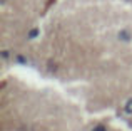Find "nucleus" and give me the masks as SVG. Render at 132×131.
<instances>
[{
    "label": "nucleus",
    "mask_w": 132,
    "mask_h": 131,
    "mask_svg": "<svg viewBox=\"0 0 132 131\" xmlns=\"http://www.w3.org/2000/svg\"><path fill=\"white\" fill-rule=\"evenodd\" d=\"M38 35V29H34V30H30V34H28V37L30 39H35Z\"/></svg>",
    "instance_id": "obj_1"
},
{
    "label": "nucleus",
    "mask_w": 132,
    "mask_h": 131,
    "mask_svg": "<svg viewBox=\"0 0 132 131\" xmlns=\"http://www.w3.org/2000/svg\"><path fill=\"white\" fill-rule=\"evenodd\" d=\"M119 37L122 39V40H129V34H127V32H125V30H122V32H120V34H119Z\"/></svg>",
    "instance_id": "obj_2"
},
{
    "label": "nucleus",
    "mask_w": 132,
    "mask_h": 131,
    "mask_svg": "<svg viewBox=\"0 0 132 131\" xmlns=\"http://www.w3.org/2000/svg\"><path fill=\"white\" fill-rule=\"evenodd\" d=\"M125 109H127V113H132V99H131V101H127V106H125Z\"/></svg>",
    "instance_id": "obj_3"
},
{
    "label": "nucleus",
    "mask_w": 132,
    "mask_h": 131,
    "mask_svg": "<svg viewBox=\"0 0 132 131\" xmlns=\"http://www.w3.org/2000/svg\"><path fill=\"white\" fill-rule=\"evenodd\" d=\"M94 131H107V130L102 128V126H97V128H94Z\"/></svg>",
    "instance_id": "obj_4"
}]
</instances>
